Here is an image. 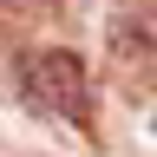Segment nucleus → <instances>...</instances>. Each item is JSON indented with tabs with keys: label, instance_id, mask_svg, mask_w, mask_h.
Instances as JSON below:
<instances>
[{
	"label": "nucleus",
	"instance_id": "obj_1",
	"mask_svg": "<svg viewBox=\"0 0 157 157\" xmlns=\"http://www.w3.org/2000/svg\"><path fill=\"white\" fill-rule=\"evenodd\" d=\"M26 85H33V98H39L46 111L72 118V124L92 111V92H85V66H78V52H39L33 72H26Z\"/></svg>",
	"mask_w": 157,
	"mask_h": 157
}]
</instances>
